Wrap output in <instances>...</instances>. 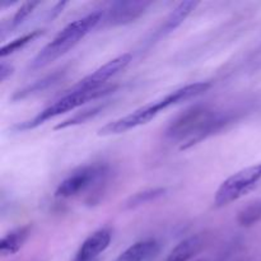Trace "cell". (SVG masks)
<instances>
[{
	"label": "cell",
	"mask_w": 261,
	"mask_h": 261,
	"mask_svg": "<svg viewBox=\"0 0 261 261\" xmlns=\"http://www.w3.org/2000/svg\"><path fill=\"white\" fill-rule=\"evenodd\" d=\"M211 86L212 84L209 82H196V83L186 84V86L180 87V88L170 92V93L166 94L162 98L157 99V101L144 105V106L139 107L135 111L130 112V114L125 115V116L120 117V119L107 122L101 129H98L97 134L99 137L119 135L122 134V133L129 132L132 129H135L138 126L148 124L157 115L167 110L168 107L175 106V105L189 101V99L195 98V97L205 93L211 88Z\"/></svg>",
	"instance_id": "1"
},
{
	"label": "cell",
	"mask_w": 261,
	"mask_h": 261,
	"mask_svg": "<svg viewBox=\"0 0 261 261\" xmlns=\"http://www.w3.org/2000/svg\"><path fill=\"white\" fill-rule=\"evenodd\" d=\"M103 14L105 12L97 10V12L89 13V14L65 25L54 37V40L48 42L45 47L41 48L40 53L33 58L30 64L31 70H40L65 55L76 43L81 42L92 30H94L99 23H102Z\"/></svg>",
	"instance_id": "2"
},
{
	"label": "cell",
	"mask_w": 261,
	"mask_h": 261,
	"mask_svg": "<svg viewBox=\"0 0 261 261\" xmlns=\"http://www.w3.org/2000/svg\"><path fill=\"white\" fill-rule=\"evenodd\" d=\"M117 86H106L103 88L98 89V91H88V92H76V91H66V93L64 94L61 98H59L58 101H55L54 103H51L50 106L46 107L45 110H42L41 112H38L36 116H33L32 119L27 120V121H22L15 124L12 127V130L14 132H25V130H32L38 127L40 125L45 124L46 121L51 119H55V117L60 116V115L65 114V112H70L73 110L78 109L82 105L87 103V102L96 101V99L101 98V97L106 96V94L111 93V92L116 91Z\"/></svg>",
	"instance_id": "3"
},
{
	"label": "cell",
	"mask_w": 261,
	"mask_h": 261,
	"mask_svg": "<svg viewBox=\"0 0 261 261\" xmlns=\"http://www.w3.org/2000/svg\"><path fill=\"white\" fill-rule=\"evenodd\" d=\"M214 110L206 105H195L180 112L168 124L165 135L167 139L180 142V149L186 150L195 145L196 138L200 135L206 121L211 119Z\"/></svg>",
	"instance_id": "4"
},
{
	"label": "cell",
	"mask_w": 261,
	"mask_h": 261,
	"mask_svg": "<svg viewBox=\"0 0 261 261\" xmlns=\"http://www.w3.org/2000/svg\"><path fill=\"white\" fill-rule=\"evenodd\" d=\"M109 176V166L105 163H92L79 167L64 178L55 190L56 199H69L92 190V196L97 195Z\"/></svg>",
	"instance_id": "5"
},
{
	"label": "cell",
	"mask_w": 261,
	"mask_h": 261,
	"mask_svg": "<svg viewBox=\"0 0 261 261\" xmlns=\"http://www.w3.org/2000/svg\"><path fill=\"white\" fill-rule=\"evenodd\" d=\"M261 181V162L237 171L219 185L214 195V205L222 208L254 190Z\"/></svg>",
	"instance_id": "6"
},
{
	"label": "cell",
	"mask_w": 261,
	"mask_h": 261,
	"mask_svg": "<svg viewBox=\"0 0 261 261\" xmlns=\"http://www.w3.org/2000/svg\"><path fill=\"white\" fill-rule=\"evenodd\" d=\"M132 54L129 53L116 56V58H114L112 60L107 61L106 64L99 66L98 69H96L93 73L88 74V75L84 76L83 79H81L78 83L74 84V86L71 87V88H69L68 91L88 92L98 91V89L103 88V87H106L105 84L107 83V81L114 78L116 74H119L120 71L124 70V69L132 63Z\"/></svg>",
	"instance_id": "7"
},
{
	"label": "cell",
	"mask_w": 261,
	"mask_h": 261,
	"mask_svg": "<svg viewBox=\"0 0 261 261\" xmlns=\"http://www.w3.org/2000/svg\"><path fill=\"white\" fill-rule=\"evenodd\" d=\"M152 5L150 2L134 0V2H115L105 12L103 20L107 25H124L135 22L142 17L148 8Z\"/></svg>",
	"instance_id": "8"
},
{
	"label": "cell",
	"mask_w": 261,
	"mask_h": 261,
	"mask_svg": "<svg viewBox=\"0 0 261 261\" xmlns=\"http://www.w3.org/2000/svg\"><path fill=\"white\" fill-rule=\"evenodd\" d=\"M199 5V2H182L167 15V18L165 19V22L160 25V27L155 30V32L153 33L152 37L149 38V41L147 42L148 46L153 45V43L158 42L162 38H165L166 36H168L170 33H172L173 31L177 30L181 24L186 20V18L196 9V7Z\"/></svg>",
	"instance_id": "9"
},
{
	"label": "cell",
	"mask_w": 261,
	"mask_h": 261,
	"mask_svg": "<svg viewBox=\"0 0 261 261\" xmlns=\"http://www.w3.org/2000/svg\"><path fill=\"white\" fill-rule=\"evenodd\" d=\"M112 232L110 228L97 229L89 234L79 247L74 261H96L97 257L110 246Z\"/></svg>",
	"instance_id": "10"
},
{
	"label": "cell",
	"mask_w": 261,
	"mask_h": 261,
	"mask_svg": "<svg viewBox=\"0 0 261 261\" xmlns=\"http://www.w3.org/2000/svg\"><path fill=\"white\" fill-rule=\"evenodd\" d=\"M66 74V69H59V70L53 71L48 75L43 76V78L38 79V81L33 82L32 84H28V86L23 87V88L18 89L17 92H14V94L12 96V101H22V99L28 98L31 96H35V94L42 93V92L47 91L51 87L56 86L61 79L64 78V75Z\"/></svg>",
	"instance_id": "11"
},
{
	"label": "cell",
	"mask_w": 261,
	"mask_h": 261,
	"mask_svg": "<svg viewBox=\"0 0 261 261\" xmlns=\"http://www.w3.org/2000/svg\"><path fill=\"white\" fill-rule=\"evenodd\" d=\"M204 240L200 234H193L178 242L165 261H190L203 249Z\"/></svg>",
	"instance_id": "12"
},
{
	"label": "cell",
	"mask_w": 261,
	"mask_h": 261,
	"mask_svg": "<svg viewBox=\"0 0 261 261\" xmlns=\"http://www.w3.org/2000/svg\"><path fill=\"white\" fill-rule=\"evenodd\" d=\"M31 229H32V227L30 224H25V226L18 227V228L8 232L0 241V254H2V256H10V255L17 254L27 241Z\"/></svg>",
	"instance_id": "13"
},
{
	"label": "cell",
	"mask_w": 261,
	"mask_h": 261,
	"mask_svg": "<svg viewBox=\"0 0 261 261\" xmlns=\"http://www.w3.org/2000/svg\"><path fill=\"white\" fill-rule=\"evenodd\" d=\"M157 251L158 244L155 240H142L127 247L115 261H145L152 257Z\"/></svg>",
	"instance_id": "14"
},
{
	"label": "cell",
	"mask_w": 261,
	"mask_h": 261,
	"mask_svg": "<svg viewBox=\"0 0 261 261\" xmlns=\"http://www.w3.org/2000/svg\"><path fill=\"white\" fill-rule=\"evenodd\" d=\"M105 107H106V103H98V105H94V106L88 107V109L82 110V111L76 112V114H74L73 116H70L69 119L64 120V121L59 122L58 125H55L54 130H64L66 129V127L86 124V122H88L89 120L94 119L97 115L101 114V112L105 110Z\"/></svg>",
	"instance_id": "15"
},
{
	"label": "cell",
	"mask_w": 261,
	"mask_h": 261,
	"mask_svg": "<svg viewBox=\"0 0 261 261\" xmlns=\"http://www.w3.org/2000/svg\"><path fill=\"white\" fill-rule=\"evenodd\" d=\"M166 193H167V189L166 188H153L139 191V193H135L132 196H129V199L125 201V208L135 209L138 206L144 205V204L152 203V201L157 200L161 196L165 195Z\"/></svg>",
	"instance_id": "16"
},
{
	"label": "cell",
	"mask_w": 261,
	"mask_h": 261,
	"mask_svg": "<svg viewBox=\"0 0 261 261\" xmlns=\"http://www.w3.org/2000/svg\"><path fill=\"white\" fill-rule=\"evenodd\" d=\"M42 33H43L42 30H36V31H32V32L27 33V35H23L20 36V37L15 38V40H13L12 42L7 43V45H4L2 48H0V58L4 59L7 58V56L12 55V54L17 53L18 50H20V48L24 47L25 45L32 42L33 40L40 37Z\"/></svg>",
	"instance_id": "17"
},
{
	"label": "cell",
	"mask_w": 261,
	"mask_h": 261,
	"mask_svg": "<svg viewBox=\"0 0 261 261\" xmlns=\"http://www.w3.org/2000/svg\"><path fill=\"white\" fill-rule=\"evenodd\" d=\"M261 219V199L255 200L242 208L237 216V222L242 227H250L256 224Z\"/></svg>",
	"instance_id": "18"
},
{
	"label": "cell",
	"mask_w": 261,
	"mask_h": 261,
	"mask_svg": "<svg viewBox=\"0 0 261 261\" xmlns=\"http://www.w3.org/2000/svg\"><path fill=\"white\" fill-rule=\"evenodd\" d=\"M41 3L40 2H24L19 8H18L17 12L14 13V15L12 17V19L8 23V31L15 30V28L19 27L31 14H32L33 10L36 9V7H38Z\"/></svg>",
	"instance_id": "19"
},
{
	"label": "cell",
	"mask_w": 261,
	"mask_h": 261,
	"mask_svg": "<svg viewBox=\"0 0 261 261\" xmlns=\"http://www.w3.org/2000/svg\"><path fill=\"white\" fill-rule=\"evenodd\" d=\"M14 71V68H13L12 64L7 63V61L3 60L0 63V82H5Z\"/></svg>",
	"instance_id": "20"
},
{
	"label": "cell",
	"mask_w": 261,
	"mask_h": 261,
	"mask_svg": "<svg viewBox=\"0 0 261 261\" xmlns=\"http://www.w3.org/2000/svg\"><path fill=\"white\" fill-rule=\"evenodd\" d=\"M66 4H68V3H66V2H61V3H58V4H56L55 7H54L53 9H51V12L48 13V15H47V18H46V20H53L54 18H56V17H58V15L60 14L61 12H63L64 7H65Z\"/></svg>",
	"instance_id": "21"
}]
</instances>
